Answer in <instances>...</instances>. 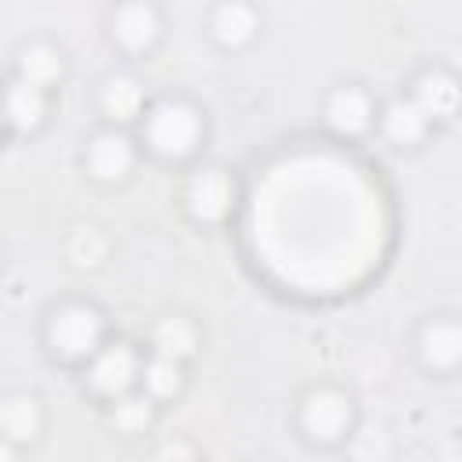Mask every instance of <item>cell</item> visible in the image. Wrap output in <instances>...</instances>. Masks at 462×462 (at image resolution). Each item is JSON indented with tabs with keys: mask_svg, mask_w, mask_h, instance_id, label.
I'll return each mask as SVG.
<instances>
[{
	"mask_svg": "<svg viewBox=\"0 0 462 462\" xmlns=\"http://www.w3.org/2000/svg\"><path fill=\"white\" fill-rule=\"evenodd\" d=\"M18 79L32 83V87H51L54 79H61V54L47 43H32L18 54Z\"/></svg>",
	"mask_w": 462,
	"mask_h": 462,
	"instance_id": "15",
	"label": "cell"
},
{
	"mask_svg": "<svg viewBox=\"0 0 462 462\" xmlns=\"http://www.w3.org/2000/svg\"><path fill=\"white\" fill-rule=\"evenodd\" d=\"M209 29L224 47H242L256 32V11L249 4H220L209 18Z\"/></svg>",
	"mask_w": 462,
	"mask_h": 462,
	"instance_id": "13",
	"label": "cell"
},
{
	"mask_svg": "<svg viewBox=\"0 0 462 462\" xmlns=\"http://www.w3.org/2000/svg\"><path fill=\"white\" fill-rule=\"evenodd\" d=\"M112 32L126 51H144L159 36V14L148 4H126L112 18Z\"/></svg>",
	"mask_w": 462,
	"mask_h": 462,
	"instance_id": "10",
	"label": "cell"
},
{
	"mask_svg": "<svg viewBox=\"0 0 462 462\" xmlns=\"http://www.w3.org/2000/svg\"><path fill=\"white\" fill-rule=\"evenodd\" d=\"M184 202H188V213L202 224H220L231 206H235V180L227 170L220 166H202L191 173L188 180V191H184Z\"/></svg>",
	"mask_w": 462,
	"mask_h": 462,
	"instance_id": "4",
	"label": "cell"
},
{
	"mask_svg": "<svg viewBox=\"0 0 462 462\" xmlns=\"http://www.w3.org/2000/svg\"><path fill=\"white\" fill-rule=\"evenodd\" d=\"M112 422L119 426V430H126V433H137V430H144L148 422H152V397H137V393H126V397H119L116 401V408H112Z\"/></svg>",
	"mask_w": 462,
	"mask_h": 462,
	"instance_id": "19",
	"label": "cell"
},
{
	"mask_svg": "<svg viewBox=\"0 0 462 462\" xmlns=\"http://www.w3.org/2000/svg\"><path fill=\"white\" fill-rule=\"evenodd\" d=\"M4 430L11 440H25L40 430V404L32 397H11L4 404Z\"/></svg>",
	"mask_w": 462,
	"mask_h": 462,
	"instance_id": "18",
	"label": "cell"
},
{
	"mask_svg": "<svg viewBox=\"0 0 462 462\" xmlns=\"http://www.w3.org/2000/svg\"><path fill=\"white\" fill-rule=\"evenodd\" d=\"M43 116H47V97H43V90L32 87V83L14 79L11 90H7V123H11L14 130H36V126L43 123Z\"/></svg>",
	"mask_w": 462,
	"mask_h": 462,
	"instance_id": "14",
	"label": "cell"
},
{
	"mask_svg": "<svg viewBox=\"0 0 462 462\" xmlns=\"http://www.w3.org/2000/svg\"><path fill=\"white\" fill-rule=\"evenodd\" d=\"M325 123L339 134V137H357L372 126V101L365 90L357 87H339L332 90L328 105H325Z\"/></svg>",
	"mask_w": 462,
	"mask_h": 462,
	"instance_id": "7",
	"label": "cell"
},
{
	"mask_svg": "<svg viewBox=\"0 0 462 462\" xmlns=\"http://www.w3.org/2000/svg\"><path fill=\"white\" fill-rule=\"evenodd\" d=\"M354 422V408H350V397L339 393V390H314L303 397V408H300V426L310 440H321V444H332L339 440Z\"/></svg>",
	"mask_w": 462,
	"mask_h": 462,
	"instance_id": "3",
	"label": "cell"
},
{
	"mask_svg": "<svg viewBox=\"0 0 462 462\" xmlns=\"http://www.w3.org/2000/svg\"><path fill=\"white\" fill-rule=\"evenodd\" d=\"M87 162H90V173L101 177V180H123L134 166V144L126 134H97L90 141V152H87Z\"/></svg>",
	"mask_w": 462,
	"mask_h": 462,
	"instance_id": "8",
	"label": "cell"
},
{
	"mask_svg": "<svg viewBox=\"0 0 462 462\" xmlns=\"http://www.w3.org/2000/svg\"><path fill=\"white\" fill-rule=\"evenodd\" d=\"M144 137H148V144H152L155 155H162V159H184V155L195 152V144L202 137V116L188 101H159L148 112Z\"/></svg>",
	"mask_w": 462,
	"mask_h": 462,
	"instance_id": "1",
	"label": "cell"
},
{
	"mask_svg": "<svg viewBox=\"0 0 462 462\" xmlns=\"http://www.w3.org/2000/svg\"><path fill=\"white\" fill-rule=\"evenodd\" d=\"M101 108H105V116L116 119V123L137 119V112L144 108V90H141V83H137L134 76H126V72L105 79V87H101Z\"/></svg>",
	"mask_w": 462,
	"mask_h": 462,
	"instance_id": "12",
	"label": "cell"
},
{
	"mask_svg": "<svg viewBox=\"0 0 462 462\" xmlns=\"http://www.w3.org/2000/svg\"><path fill=\"white\" fill-rule=\"evenodd\" d=\"M411 101H415L430 119H448V116H455V112L462 108V83H458L451 72H440V69L422 72V76L415 79Z\"/></svg>",
	"mask_w": 462,
	"mask_h": 462,
	"instance_id": "6",
	"label": "cell"
},
{
	"mask_svg": "<svg viewBox=\"0 0 462 462\" xmlns=\"http://www.w3.org/2000/svg\"><path fill=\"white\" fill-rule=\"evenodd\" d=\"M141 357H137V350L134 346H126V343H116V346H105V350H97L94 354V365H90V386L97 390V393H105V397H112V401H119V397H126L130 393V386L141 379Z\"/></svg>",
	"mask_w": 462,
	"mask_h": 462,
	"instance_id": "5",
	"label": "cell"
},
{
	"mask_svg": "<svg viewBox=\"0 0 462 462\" xmlns=\"http://www.w3.org/2000/svg\"><path fill=\"white\" fill-rule=\"evenodd\" d=\"M101 336H105V321H101V314H97L94 307H87V303H69V307H61V310L51 318V325H47V339H51L54 354L65 357V361H79V357L97 354Z\"/></svg>",
	"mask_w": 462,
	"mask_h": 462,
	"instance_id": "2",
	"label": "cell"
},
{
	"mask_svg": "<svg viewBox=\"0 0 462 462\" xmlns=\"http://www.w3.org/2000/svg\"><path fill=\"white\" fill-rule=\"evenodd\" d=\"M426 130H430V116L411 97H397L383 108V134L393 144H415L426 137Z\"/></svg>",
	"mask_w": 462,
	"mask_h": 462,
	"instance_id": "11",
	"label": "cell"
},
{
	"mask_svg": "<svg viewBox=\"0 0 462 462\" xmlns=\"http://www.w3.org/2000/svg\"><path fill=\"white\" fill-rule=\"evenodd\" d=\"M159 462H195V458H191V451L184 444H166L159 451Z\"/></svg>",
	"mask_w": 462,
	"mask_h": 462,
	"instance_id": "20",
	"label": "cell"
},
{
	"mask_svg": "<svg viewBox=\"0 0 462 462\" xmlns=\"http://www.w3.org/2000/svg\"><path fill=\"white\" fill-rule=\"evenodd\" d=\"M141 383H144V393L148 397H173L180 390V361L155 354L152 361H144Z\"/></svg>",
	"mask_w": 462,
	"mask_h": 462,
	"instance_id": "17",
	"label": "cell"
},
{
	"mask_svg": "<svg viewBox=\"0 0 462 462\" xmlns=\"http://www.w3.org/2000/svg\"><path fill=\"white\" fill-rule=\"evenodd\" d=\"M152 346H155V354L180 361V357H188V354L195 350V328H191L184 318H166V321L155 325Z\"/></svg>",
	"mask_w": 462,
	"mask_h": 462,
	"instance_id": "16",
	"label": "cell"
},
{
	"mask_svg": "<svg viewBox=\"0 0 462 462\" xmlns=\"http://www.w3.org/2000/svg\"><path fill=\"white\" fill-rule=\"evenodd\" d=\"M419 354L430 368H455L462 365V325L458 321H430L419 339Z\"/></svg>",
	"mask_w": 462,
	"mask_h": 462,
	"instance_id": "9",
	"label": "cell"
}]
</instances>
